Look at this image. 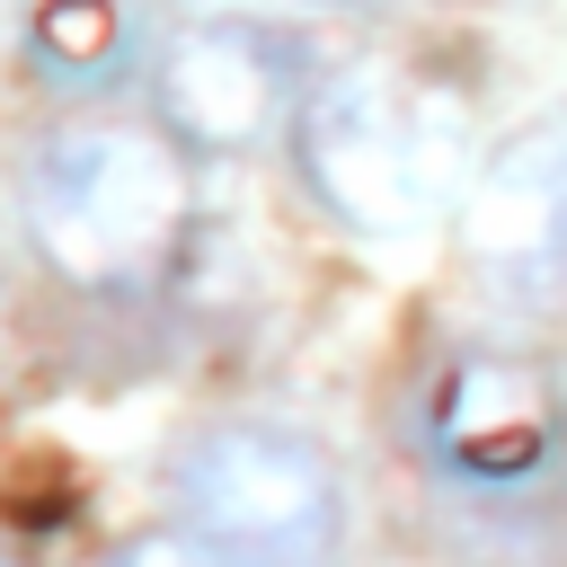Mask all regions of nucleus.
<instances>
[{
    "label": "nucleus",
    "instance_id": "f257e3e1",
    "mask_svg": "<svg viewBox=\"0 0 567 567\" xmlns=\"http://www.w3.org/2000/svg\"><path fill=\"white\" fill-rule=\"evenodd\" d=\"M177 540L204 567H328L346 540L337 461L292 425H213L177 461Z\"/></svg>",
    "mask_w": 567,
    "mask_h": 567
},
{
    "label": "nucleus",
    "instance_id": "f03ea898",
    "mask_svg": "<svg viewBox=\"0 0 567 567\" xmlns=\"http://www.w3.org/2000/svg\"><path fill=\"white\" fill-rule=\"evenodd\" d=\"M177 230H186V177L168 142L71 133L27 168V239L62 284L124 292L168 266Z\"/></svg>",
    "mask_w": 567,
    "mask_h": 567
},
{
    "label": "nucleus",
    "instance_id": "7ed1b4c3",
    "mask_svg": "<svg viewBox=\"0 0 567 567\" xmlns=\"http://www.w3.org/2000/svg\"><path fill=\"white\" fill-rule=\"evenodd\" d=\"M301 177L354 230H416L443 213L461 142L434 106L399 97L390 80H337L301 115Z\"/></svg>",
    "mask_w": 567,
    "mask_h": 567
},
{
    "label": "nucleus",
    "instance_id": "20e7f679",
    "mask_svg": "<svg viewBox=\"0 0 567 567\" xmlns=\"http://www.w3.org/2000/svg\"><path fill=\"white\" fill-rule=\"evenodd\" d=\"M416 443L452 496L523 505L558 478L567 408H558L549 372L523 354H452L416 408Z\"/></svg>",
    "mask_w": 567,
    "mask_h": 567
},
{
    "label": "nucleus",
    "instance_id": "39448f33",
    "mask_svg": "<svg viewBox=\"0 0 567 567\" xmlns=\"http://www.w3.org/2000/svg\"><path fill=\"white\" fill-rule=\"evenodd\" d=\"M461 239H470V257H478L496 284H514V292L567 284V124L523 133V142L487 168L478 204L461 213Z\"/></svg>",
    "mask_w": 567,
    "mask_h": 567
},
{
    "label": "nucleus",
    "instance_id": "423d86ee",
    "mask_svg": "<svg viewBox=\"0 0 567 567\" xmlns=\"http://www.w3.org/2000/svg\"><path fill=\"white\" fill-rule=\"evenodd\" d=\"M168 106H177V124L195 142H248L266 124V106H275V80H266V62L248 44H195L186 71L168 80Z\"/></svg>",
    "mask_w": 567,
    "mask_h": 567
},
{
    "label": "nucleus",
    "instance_id": "0eeeda50",
    "mask_svg": "<svg viewBox=\"0 0 567 567\" xmlns=\"http://www.w3.org/2000/svg\"><path fill=\"white\" fill-rule=\"evenodd\" d=\"M115 567H204L186 540H168V549H133V558H115Z\"/></svg>",
    "mask_w": 567,
    "mask_h": 567
},
{
    "label": "nucleus",
    "instance_id": "6e6552de",
    "mask_svg": "<svg viewBox=\"0 0 567 567\" xmlns=\"http://www.w3.org/2000/svg\"><path fill=\"white\" fill-rule=\"evenodd\" d=\"M0 567H18V549H0Z\"/></svg>",
    "mask_w": 567,
    "mask_h": 567
}]
</instances>
